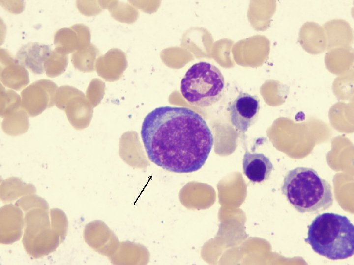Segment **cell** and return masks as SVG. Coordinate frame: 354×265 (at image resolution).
<instances>
[{
	"instance_id": "cell-1",
	"label": "cell",
	"mask_w": 354,
	"mask_h": 265,
	"mask_svg": "<svg viewBox=\"0 0 354 265\" xmlns=\"http://www.w3.org/2000/svg\"><path fill=\"white\" fill-rule=\"evenodd\" d=\"M141 136L149 159L169 171L191 173L207 160L213 144L206 121L184 107L162 106L148 113Z\"/></svg>"
},
{
	"instance_id": "cell-2",
	"label": "cell",
	"mask_w": 354,
	"mask_h": 265,
	"mask_svg": "<svg viewBox=\"0 0 354 265\" xmlns=\"http://www.w3.org/2000/svg\"><path fill=\"white\" fill-rule=\"evenodd\" d=\"M304 241L321 256L333 260L347 259L354 254V225L346 216L323 213L308 226Z\"/></svg>"
},
{
	"instance_id": "cell-3",
	"label": "cell",
	"mask_w": 354,
	"mask_h": 265,
	"mask_svg": "<svg viewBox=\"0 0 354 265\" xmlns=\"http://www.w3.org/2000/svg\"><path fill=\"white\" fill-rule=\"evenodd\" d=\"M280 189L289 204L301 213L324 211L333 203L330 184L312 168L298 167L289 171Z\"/></svg>"
},
{
	"instance_id": "cell-4",
	"label": "cell",
	"mask_w": 354,
	"mask_h": 265,
	"mask_svg": "<svg viewBox=\"0 0 354 265\" xmlns=\"http://www.w3.org/2000/svg\"><path fill=\"white\" fill-rule=\"evenodd\" d=\"M224 77L216 66L206 61L192 65L180 83V90L190 105L197 107L210 106L221 98L224 89Z\"/></svg>"
},
{
	"instance_id": "cell-5",
	"label": "cell",
	"mask_w": 354,
	"mask_h": 265,
	"mask_svg": "<svg viewBox=\"0 0 354 265\" xmlns=\"http://www.w3.org/2000/svg\"><path fill=\"white\" fill-rule=\"evenodd\" d=\"M58 88L55 83L48 80L33 82L21 93L22 108L30 117L38 116L54 106Z\"/></svg>"
},
{
	"instance_id": "cell-6",
	"label": "cell",
	"mask_w": 354,
	"mask_h": 265,
	"mask_svg": "<svg viewBox=\"0 0 354 265\" xmlns=\"http://www.w3.org/2000/svg\"><path fill=\"white\" fill-rule=\"evenodd\" d=\"M260 108V100L257 96L240 92L228 107L232 125L244 133L256 122Z\"/></svg>"
},
{
	"instance_id": "cell-7",
	"label": "cell",
	"mask_w": 354,
	"mask_h": 265,
	"mask_svg": "<svg viewBox=\"0 0 354 265\" xmlns=\"http://www.w3.org/2000/svg\"><path fill=\"white\" fill-rule=\"evenodd\" d=\"M25 227L23 212L18 206L6 204L0 209V242L8 244L18 241Z\"/></svg>"
},
{
	"instance_id": "cell-8",
	"label": "cell",
	"mask_w": 354,
	"mask_h": 265,
	"mask_svg": "<svg viewBox=\"0 0 354 265\" xmlns=\"http://www.w3.org/2000/svg\"><path fill=\"white\" fill-rule=\"evenodd\" d=\"M22 242L27 253L35 258L54 252L60 243L59 235L52 227L31 233H24Z\"/></svg>"
},
{
	"instance_id": "cell-9",
	"label": "cell",
	"mask_w": 354,
	"mask_h": 265,
	"mask_svg": "<svg viewBox=\"0 0 354 265\" xmlns=\"http://www.w3.org/2000/svg\"><path fill=\"white\" fill-rule=\"evenodd\" d=\"M0 81L5 86L19 91L30 83L28 71L8 51L0 50Z\"/></svg>"
},
{
	"instance_id": "cell-10",
	"label": "cell",
	"mask_w": 354,
	"mask_h": 265,
	"mask_svg": "<svg viewBox=\"0 0 354 265\" xmlns=\"http://www.w3.org/2000/svg\"><path fill=\"white\" fill-rule=\"evenodd\" d=\"M89 39V34L86 26L82 24L73 25L56 32L54 40L55 50L68 55L84 48Z\"/></svg>"
},
{
	"instance_id": "cell-11",
	"label": "cell",
	"mask_w": 354,
	"mask_h": 265,
	"mask_svg": "<svg viewBox=\"0 0 354 265\" xmlns=\"http://www.w3.org/2000/svg\"><path fill=\"white\" fill-rule=\"evenodd\" d=\"M51 52L49 45L38 42H29L17 51L16 59L18 62L35 74L45 72L44 64Z\"/></svg>"
},
{
	"instance_id": "cell-12",
	"label": "cell",
	"mask_w": 354,
	"mask_h": 265,
	"mask_svg": "<svg viewBox=\"0 0 354 265\" xmlns=\"http://www.w3.org/2000/svg\"><path fill=\"white\" fill-rule=\"evenodd\" d=\"M242 167L244 174L253 183H260L268 180L274 169L270 159L263 153L246 151Z\"/></svg>"
},
{
	"instance_id": "cell-13",
	"label": "cell",
	"mask_w": 354,
	"mask_h": 265,
	"mask_svg": "<svg viewBox=\"0 0 354 265\" xmlns=\"http://www.w3.org/2000/svg\"><path fill=\"white\" fill-rule=\"evenodd\" d=\"M70 124L76 129L85 128L90 118L91 110L84 98L83 93L70 98L63 110Z\"/></svg>"
},
{
	"instance_id": "cell-14",
	"label": "cell",
	"mask_w": 354,
	"mask_h": 265,
	"mask_svg": "<svg viewBox=\"0 0 354 265\" xmlns=\"http://www.w3.org/2000/svg\"><path fill=\"white\" fill-rule=\"evenodd\" d=\"M35 186L32 184L26 183L21 178L12 177L1 180L0 195L4 203H10L19 198L35 194Z\"/></svg>"
},
{
	"instance_id": "cell-15",
	"label": "cell",
	"mask_w": 354,
	"mask_h": 265,
	"mask_svg": "<svg viewBox=\"0 0 354 265\" xmlns=\"http://www.w3.org/2000/svg\"><path fill=\"white\" fill-rule=\"evenodd\" d=\"M3 132L10 136L25 133L30 127L29 115L22 107L4 118L1 123Z\"/></svg>"
},
{
	"instance_id": "cell-16",
	"label": "cell",
	"mask_w": 354,
	"mask_h": 265,
	"mask_svg": "<svg viewBox=\"0 0 354 265\" xmlns=\"http://www.w3.org/2000/svg\"><path fill=\"white\" fill-rule=\"evenodd\" d=\"M22 99L15 91L6 89L1 83L0 92V117L4 118L21 108Z\"/></svg>"
},
{
	"instance_id": "cell-17",
	"label": "cell",
	"mask_w": 354,
	"mask_h": 265,
	"mask_svg": "<svg viewBox=\"0 0 354 265\" xmlns=\"http://www.w3.org/2000/svg\"><path fill=\"white\" fill-rule=\"evenodd\" d=\"M68 63V55L59 53L55 49L51 51L44 64L46 75L51 78L60 75L65 71Z\"/></svg>"
},
{
	"instance_id": "cell-18",
	"label": "cell",
	"mask_w": 354,
	"mask_h": 265,
	"mask_svg": "<svg viewBox=\"0 0 354 265\" xmlns=\"http://www.w3.org/2000/svg\"><path fill=\"white\" fill-rule=\"evenodd\" d=\"M96 53V51L93 46L80 49L72 53V64L76 69L81 71H91Z\"/></svg>"
},
{
	"instance_id": "cell-19",
	"label": "cell",
	"mask_w": 354,
	"mask_h": 265,
	"mask_svg": "<svg viewBox=\"0 0 354 265\" xmlns=\"http://www.w3.org/2000/svg\"><path fill=\"white\" fill-rule=\"evenodd\" d=\"M51 227L59 236L60 242L65 240L68 231V222L65 212L58 208L50 210Z\"/></svg>"
},
{
	"instance_id": "cell-20",
	"label": "cell",
	"mask_w": 354,
	"mask_h": 265,
	"mask_svg": "<svg viewBox=\"0 0 354 265\" xmlns=\"http://www.w3.org/2000/svg\"><path fill=\"white\" fill-rule=\"evenodd\" d=\"M15 205L25 212L34 208L39 207L46 209L49 208L48 202L45 199L34 194L23 196L17 201Z\"/></svg>"
},
{
	"instance_id": "cell-21",
	"label": "cell",
	"mask_w": 354,
	"mask_h": 265,
	"mask_svg": "<svg viewBox=\"0 0 354 265\" xmlns=\"http://www.w3.org/2000/svg\"><path fill=\"white\" fill-rule=\"evenodd\" d=\"M83 93L78 89L69 85H63L58 88L55 99L56 106L63 110L65 103L72 97Z\"/></svg>"
}]
</instances>
